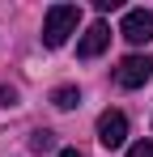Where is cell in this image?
Instances as JSON below:
<instances>
[{"instance_id": "3957f363", "label": "cell", "mask_w": 153, "mask_h": 157, "mask_svg": "<svg viewBox=\"0 0 153 157\" xmlns=\"http://www.w3.org/2000/svg\"><path fill=\"white\" fill-rule=\"evenodd\" d=\"M119 34H124L132 47H145V43L153 38V13H149V9H128Z\"/></svg>"}, {"instance_id": "6da1fadb", "label": "cell", "mask_w": 153, "mask_h": 157, "mask_svg": "<svg viewBox=\"0 0 153 157\" xmlns=\"http://www.w3.org/2000/svg\"><path fill=\"white\" fill-rule=\"evenodd\" d=\"M76 21H81V9L76 4H51L47 17H43V43L47 47H64L68 34L76 30Z\"/></svg>"}, {"instance_id": "52a82bcc", "label": "cell", "mask_w": 153, "mask_h": 157, "mask_svg": "<svg viewBox=\"0 0 153 157\" xmlns=\"http://www.w3.org/2000/svg\"><path fill=\"white\" fill-rule=\"evenodd\" d=\"M51 144H55V132H34V136H30V149H34V153H43V149H51Z\"/></svg>"}, {"instance_id": "8992f818", "label": "cell", "mask_w": 153, "mask_h": 157, "mask_svg": "<svg viewBox=\"0 0 153 157\" xmlns=\"http://www.w3.org/2000/svg\"><path fill=\"white\" fill-rule=\"evenodd\" d=\"M51 106H55V110H73V106H81V89H76V85H60V89L51 94Z\"/></svg>"}, {"instance_id": "9c48e42d", "label": "cell", "mask_w": 153, "mask_h": 157, "mask_svg": "<svg viewBox=\"0 0 153 157\" xmlns=\"http://www.w3.org/2000/svg\"><path fill=\"white\" fill-rule=\"evenodd\" d=\"M0 106H17V89H9V85H0Z\"/></svg>"}, {"instance_id": "277c9868", "label": "cell", "mask_w": 153, "mask_h": 157, "mask_svg": "<svg viewBox=\"0 0 153 157\" xmlns=\"http://www.w3.org/2000/svg\"><path fill=\"white\" fill-rule=\"evenodd\" d=\"M98 140L106 149H124V140H128V115L124 110H102L98 115Z\"/></svg>"}, {"instance_id": "7a4b0ae2", "label": "cell", "mask_w": 153, "mask_h": 157, "mask_svg": "<svg viewBox=\"0 0 153 157\" xmlns=\"http://www.w3.org/2000/svg\"><path fill=\"white\" fill-rule=\"evenodd\" d=\"M149 77H153V59L149 55H128V59H119V68H115V81L124 89H140Z\"/></svg>"}, {"instance_id": "30bf717a", "label": "cell", "mask_w": 153, "mask_h": 157, "mask_svg": "<svg viewBox=\"0 0 153 157\" xmlns=\"http://www.w3.org/2000/svg\"><path fill=\"white\" fill-rule=\"evenodd\" d=\"M55 157H85L81 149H64V153H55Z\"/></svg>"}, {"instance_id": "ba28073f", "label": "cell", "mask_w": 153, "mask_h": 157, "mask_svg": "<svg viewBox=\"0 0 153 157\" xmlns=\"http://www.w3.org/2000/svg\"><path fill=\"white\" fill-rule=\"evenodd\" d=\"M128 157H153V140H136V144L128 149Z\"/></svg>"}, {"instance_id": "5b68a950", "label": "cell", "mask_w": 153, "mask_h": 157, "mask_svg": "<svg viewBox=\"0 0 153 157\" xmlns=\"http://www.w3.org/2000/svg\"><path fill=\"white\" fill-rule=\"evenodd\" d=\"M106 43H111V26H106V21H94V26L85 30V38L76 43V55H81V59H94V55L106 51Z\"/></svg>"}]
</instances>
